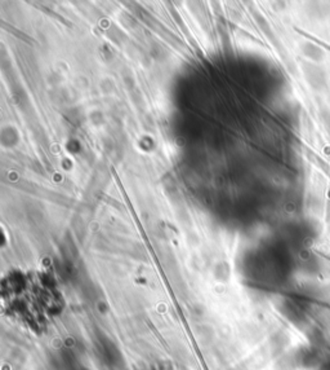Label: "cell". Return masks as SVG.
<instances>
[{
    "instance_id": "cell-1",
    "label": "cell",
    "mask_w": 330,
    "mask_h": 370,
    "mask_svg": "<svg viewBox=\"0 0 330 370\" xmlns=\"http://www.w3.org/2000/svg\"><path fill=\"white\" fill-rule=\"evenodd\" d=\"M307 81L311 83L313 88L317 91H323L327 87V74L323 67H317L315 65H310L307 69Z\"/></svg>"
},
{
    "instance_id": "cell-2",
    "label": "cell",
    "mask_w": 330,
    "mask_h": 370,
    "mask_svg": "<svg viewBox=\"0 0 330 370\" xmlns=\"http://www.w3.org/2000/svg\"><path fill=\"white\" fill-rule=\"evenodd\" d=\"M306 51H310V52H311L308 55V57L311 60H313V61H323L324 57H325V52H324L323 49L320 48V47H317V45L311 44V43L306 44Z\"/></svg>"
}]
</instances>
